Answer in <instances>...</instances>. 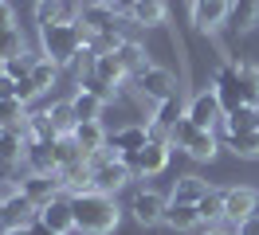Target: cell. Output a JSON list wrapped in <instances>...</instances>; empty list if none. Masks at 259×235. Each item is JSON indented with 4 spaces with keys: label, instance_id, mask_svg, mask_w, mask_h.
<instances>
[{
    "label": "cell",
    "instance_id": "6da1fadb",
    "mask_svg": "<svg viewBox=\"0 0 259 235\" xmlns=\"http://www.w3.org/2000/svg\"><path fill=\"white\" fill-rule=\"evenodd\" d=\"M71 208H75V231H82V235H110L118 227V219H122L114 196L95 192V188L71 192Z\"/></svg>",
    "mask_w": 259,
    "mask_h": 235
},
{
    "label": "cell",
    "instance_id": "7a4b0ae2",
    "mask_svg": "<svg viewBox=\"0 0 259 235\" xmlns=\"http://www.w3.org/2000/svg\"><path fill=\"white\" fill-rule=\"evenodd\" d=\"M212 90L220 94L224 110H240V106H259V71L255 67H236V63H224L216 71V82Z\"/></svg>",
    "mask_w": 259,
    "mask_h": 235
},
{
    "label": "cell",
    "instance_id": "3957f363",
    "mask_svg": "<svg viewBox=\"0 0 259 235\" xmlns=\"http://www.w3.org/2000/svg\"><path fill=\"white\" fill-rule=\"evenodd\" d=\"M87 39H91V31L82 28V24H48V28H39V51H44L55 67L75 63L82 55Z\"/></svg>",
    "mask_w": 259,
    "mask_h": 235
},
{
    "label": "cell",
    "instance_id": "277c9868",
    "mask_svg": "<svg viewBox=\"0 0 259 235\" xmlns=\"http://www.w3.org/2000/svg\"><path fill=\"white\" fill-rule=\"evenodd\" d=\"M169 141H173V149H185L193 161H212V157H216V149H220L216 133H212V129L193 125L189 118H181V122L169 129Z\"/></svg>",
    "mask_w": 259,
    "mask_h": 235
},
{
    "label": "cell",
    "instance_id": "5b68a950",
    "mask_svg": "<svg viewBox=\"0 0 259 235\" xmlns=\"http://www.w3.org/2000/svg\"><path fill=\"white\" fill-rule=\"evenodd\" d=\"M91 169H95L91 172V188H95V192H106V196H114L118 188H126L130 180H134L130 165L122 161V157H110L106 149L91 157Z\"/></svg>",
    "mask_w": 259,
    "mask_h": 235
},
{
    "label": "cell",
    "instance_id": "8992f818",
    "mask_svg": "<svg viewBox=\"0 0 259 235\" xmlns=\"http://www.w3.org/2000/svg\"><path fill=\"white\" fill-rule=\"evenodd\" d=\"M169 157H173V141H165V137H153V141H146L142 149L126 153L122 161L130 165L134 180H138V176H157V172H165Z\"/></svg>",
    "mask_w": 259,
    "mask_h": 235
},
{
    "label": "cell",
    "instance_id": "52a82bcc",
    "mask_svg": "<svg viewBox=\"0 0 259 235\" xmlns=\"http://www.w3.org/2000/svg\"><path fill=\"white\" fill-rule=\"evenodd\" d=\"M224 102H220V94L212 90H196L193 98H189V110H185V118H189V122L193 125H200V129H216V125L224 122Z\"/></svg>",
    "mask_w": 259,
    "mask_h": 235
},
{
    "label": "cell",
    "instance_id": "ba28073f",
    "mask_svg": "<svg viewBox=\"0 0 259 235\" xmlns=\"http://www.w3.org/2000/svg\"><path fill=\"white\" fill-rule=\"evenodd\" d=\"M232 4L236 0H193L189 4V20L196 31H216L220 24L232 20Z\"/></svg>",
    "mask_w": 259,
    "mask_h": 235
},
{
    "label": "cell",
    "instance_id": "9c48e42d",
    "mask_svg": "<svg viewBox=\"0 0 259 235\" xmlns=\"http://www.w3.org/2000/svg\"><path fill=\"white\" fill-rule=\"evenodd\" d=\"M134 82H138L142 98H149L153 106H157V102H165V98H173V94L181 90L177 78H173V71H165V67H149V71H142Z\"/></svg>",
    "mask_w": 259,
    "mask_h": 235
},
{
    "label": "cell",
    "instance_id": "30bf717a",
    "mask_svg": "<svg viewBox=\"0 0 259 235\" xmlns=\"http://www.w3.org/2000/svg\"><path fill=\"white\" fill-rule=\"evenodd\" d=\"M35 219H39V204H35L24 188H16V192L4 196V227H32Z\"/></svg>",
    "mask_w": 259,
    "mask_h": 235
},
{
    "label": "cell",
    "instance_id": "8fae6325",
    "mask_svg": "<svg viewBox=\"0 0 259 235\" xmlns=\"http://www.w3.org/2000/svg\"><path fill=\"white\" fill-rule=\"evenodd\" d=\"M165 208H169V200H165L161 192H153V188H138V192H134V200H130V212H134V219H138L142 227L161 223V219H165Z\"/></svg>",
    "mask_w": 259,
    "mask_h": 235
},
{
    "label": "cell",
    "instance_id": "7c38bea8",
    "mask_svg": "<svg viewBox=\"0 0 259 235\" xmlns=\"http://www.w3.org/2000/svg\"><path fill=\"white\" fill-rule=\"evenodd\" d=\"M79 24L91 31V35H110V31H118V8H114V4H102V0H91V4H82Z\"/></svg>",
    "mask_w": 259,
    "mask_h": 235
},
{
    "label": "cell",
    "instance_id": "4fadbf2b",
    "mask_svg": "<svg viewBox=\"0 0 259 235\" xmlns=\"http://www.w3.org/2000/svg\"><path fill=\"white\" fill-rule=\"evenodd\" d=\"M146 141H153V129H149V125H122V129H114L110 137H106V153L126 157V153H134V149H142Z\"/></svg>",
    "mask_w": 259,
    "mask_h": 235
},
{
    "label": "cell",
    "instance_id": "5bb4252c",
    "mask_svg": "<svg viewBox=\"0 0 259 235\" xmlns=\"http://www.w3.org/2000/svg\"><path fill=\"white\" fill-rule=\"evenodd\" d=\"M24 169L28 172H44V176H59L55 137L51 141H28V145H24Z\"/></svg>",
    "mask_w": 259,
    "mask_h": 235
},
{
    "label": "cell",
    "instance_id": "9a60e30c",
    "mask_svg": "<svg viewBox=\"0 0 259 235\" xmlns=\"http://www.w3.org/2000/svg\"><path fill=\"white\" fill-rule=\"evenodd\" d=\"M185 110H189V102L181 98V90L173 94V98H165V102H157L153 106V122H149V129H153V137H165L169 141V129L185 118Z\"/></svg>",
    "mask_w": 259,
    "mask_h": 235
},
{
    "label": "cell",
    "instance_id": "2e32d148",
    "mask_svg": "<svg viewBox=\"0 0 259 235\" xmlns=\"http://www.w3.org/2000/svg\"><path fill=\"white\" fill-rule=\"evenodd\" d=\"M220 192H224V219L240 223V219L255 216V204H259V192H255V188L236 184V188H220Z\"/></svg>",
    "mask_w": 259,
    "mask_h": 235
},
{
    "label": "cell",
    "instance_id": "e0dca14e",
    "mask_svg": "<svg viewBox=\"0 0 259 235\" xmlns=\"http://www.w3.org/2000/svg\"><path fill=\"white\" fill-rule=\"evenodd\" d=\"M39 219H44L48 227H55V231L71 235V231H75V208H71V192H59L55 200H48L44 208H39Z\"/></svg>",
    "mask_w": 259,
    "mask_h": 235
},
{
    "label": "cell",
    "instance_id": "ac0fdd59",
    "mask_svg": "<svg viewBox=\"0 0 259 235\" xmlns=\"http://www.w3.org/2000/svg\"><path fill=\"white\" fill-rule=\"evenodd\" d=\"M91 82H102V86H122V78H126V71H122V63H118V55L114 51H95V63H91Z\"/></svg>",
    "mask_w": 259,
    "mask_h": 235
},
{
    "label": "cell",
    "instance_id": "d6986e66",
    "mask_svg": "<svg viewBox=\"0 0 259 235\" xmlns=\"http://www.w3.org/2000/svg\"><path fill=\"white\" fill-rule=\"evenodd\" d=\"M130 24H138V28H161L165 16H169V4L165 0H130Z\"/></svg>",
    "mask_w": 259,
    "mask_h": 235
},
{
    "label": "cell",
    "instance_id": "ffe728a7",
    "mask_svg": "<svg viewBox=\"0 0 259 235\" xmlns=\"http://www.w3.org/2000/svg\"><path fill=\"white\" fill-rule=\"evenodd\" d=\"M20 188H24V192H28V196H32V200L39 204V208H44L48 200H55L59 192H67L59 176H44V172H28V176L20 180Z\"/></svg>",
    "mask_w": 259,
    "mask_h": 235
},
{
    "label": "cell",
    "instance_id": "44dd1931",
    "mask_svg": "<svg viewBox=\"0 0 259 235\" xmlns=\"http://www.w3.org/2000/svg\"><path fill=\"white\" fill-rule=\"evenodd\" d=\"M114 55H118V63H122V71H126V78H138L142 71H149L153 63H149L146 47L134 43V39H122V43L114 47Z\"/></svg>",
    "mask_w": 259,
    "mask_h": 235
},
{
    "label": "cell",
    "instance_id": "7402d4cb",
    "mask_svg": "<svg viewBox=\"0 0 259 235\" xmlns=\"http://www.w3.org/2000/svg\"><path fill=\"white\" fill-rule=\"evenodd\" d=\"M71 137H75V145H79L87 157H95V153H102V149H106V137H110V133L102 129V122H79Z\"/></svg>",
    "mask_w": 259,
    "mask_h": 235
},
{
    "label": "cell",
    "instance_id": "603a6c76",
    "mask_svg": "<svg viewBox=\"0 0 259 235\" xmlns=\"http://www.w3.org/2000/svg\"><path fill=\"white\" fill-rule=\"evenodd\" d=\"M71 106H75V118H79V122H102V106H106V98L95 94L91 86H79L75 98H71Z\"/></svg>",
    "mask_w": 259,
    "mask_h": 235
},
{
    "label": "cell",
    "instance_id": "cb8c5ba5",
    "mask_svg": "<svg viewBox=\"0 0 259 235\" xmlns=\"http://www.w3.org/2000/svg\"><path fill=\"white\" fill-rule=\"evenodd\" d=\"M161 223L173 227V231H193V227H200V212H196V204H173L169 200Z\"/></svg>",
    "mask_w": 259,
    "mask_h": 235
},
{
    "label": "cell",
    "instance_id": "d4e9b609",
    "mask_svg": "<svg viewBox=\"0 0 259 235\" xmlns=\"http://www.w3.org/2000/svg\"><path fill=\"white\" fill-rule=\"evenodd\" d=\"M48 122H51V129H55V137H71V133H75L79 118H75L71 98H67V102H51L48 106Z\"/></svg>",
    "mask_w": 259,
    "mask_h": 235
},
{
    "label": "cell",
    "instance_id": "484cf974",
    "mask_svg": "<svg viewBox=\"0 0 259 235\" xmlns=\"http://www.w3.org/2000/svg\"><path fill=\"white\" fill-rule=\"evenodd\" d=\"M208 196V180H200V176H181L177 184H173V204H200Z\"/></svg>",
    "mask_w": 259,
    "mask_h": 235
},
{
    "label": "cell",
    "instance_id": "4316f807",
    "mask_svg": "<svg viewBox=\"0 0 259 235\" xmlns=\"http://www.w3.org/2000/svg\"><path fill=\"white\" fill-rule=\"evenodd\" d=\"M224 133L228 137H240V133H251L255 129V106H240V110H228L224 114Z\"/></svg>",
    "mask_w": 259,
    "mask_h": 235
},
{
    "label": "cell",
    "instance_id": "83f0119b",
    "mask_svg": "<svg viewBox=\"0 0 259 235\" xmlns=\"http://www.w3.org/2000/svg\"><path fill=\"white\" fill-rule=\"evenodd\" d=\"M24 137L28 141H51L55 137V129L48 122V110H28V118H24Z\"/></svg>",
    "mask_w": 259,
    "mask_h": 235
},
{
    "label": "cell",
    "instance_id": "f1b7e54d",
    "mask_svg": "<svg viewBox=\"0 0 259 235\" xmlns=\"http://www.w3.org/2000/svg\"><path fill=\"white\" fill-rule=\"evenodd\" d=\"M196 212H200V223L216 227V223L224 219V192H220V188H208V196L196 204Z\"/></svg>",
    "mask_w": 259,
    "mask_h": 235
},
{
    "label": "cell",
    "instance_id": "f546056e",
    "mask_svg": "<svg viewBox=\"0 0 259 235\" xmlns=\"http://www.w3.org/2000/svg\"><path fill=\"white\" fill-rule=\"evenodd\" d=\"M255 24H259V0H236L232 4V28L251 31Z\"/></svg>",
    "mask_w": 259,
    "mask_h": 235
},
{
    "label": "cell",
    "instance_id": "4dcf8cb0",
    "mask_svg": "<svg viewBox=\"0 0 259 235\" xmlns=\"http://www.w3.org/2000/svg\"><path fill=\"white\" fill-rule=\"evenodd\" d=\"M39 55H44V51H39ZM39 55H32V51H20V55H12V59H4V75L8 78H28L32 75V67L35 63H39Z\"/></svg>",
    "mask_w": 259,
    "mask_h": 235
},
{
    "label": "cell",
    "instance_id": "1f68e13d",
    "mask_svg": "<svg viewBox=\"0 0 259 235\" xmlns=\"http://www.w3.org/2000/svg\"><path fill=\"white\" fill-rule=\"evenodd\" d=\"M55 161H59V172H63V169H71V165L87 161V153L75 145V137H55Z\"/></svg>",
    "mask_w": 259,
    "mask_h": 235
},
{
    "label": "cell",
    "instance_id": "d6a6232c",
    "mask_svg": "<svg viewBox=\"0 0 259 235\" xmlns=\"http://www.w3.org/2000/svg\"><path fill=\"white\" fill-rule=\"evenodd\" d=\"M20 51H28V43H24V31H20V28L0 31V63L12 59V55H20Z\"/></svg>",
    "mask_w": 259,
    "mask_h": 235
},
{
    "label": "cell",
    "instance_id": "836d02e7",
    "mask_svg": "<svg viewBox=\"0 0 259 235\" xmlns=\"http://www.w3.org/2000/svg\"><path fill=\"white\" fill-rule=\"evenodd\" d=\"M228 145H232V153H236V157L255 161V157H259V129H251V133H240V137H228Z\"/></svg>",
    "mask_w": 259,
    "mask_h": 235
},
{
    "label": "cell",
    "instance_id": "e575fe53",
    "mask_svg": "<svg viewBox=\"0 0 259 235\" xmlns=\"http://www.w3.org/2000/svg\"><path fill=\"white\" fill-rule=\"evenodd\" d=\"M59 16H63V0H35V28L59 24Z\"/></svg>",
    "mask_w": 259,
    "mask_h": 235
},
{
    "label": "cell",
    "instance_id": "d590c367",
    "mask_svg": "<svg viewBox=\"0 0 259 235\" xmlns=\"http://www.w3.org/2000/svg\"><path fill=\"white\" fill-rule=\"evenodd\" d=\"M55 78H59V67H55V63H51L48 55H39V63L32 67V82L39 86V90H48V86L55 82Z\"/></svg>",
    "mask_w": 259,
    "mask_h": 235
},
{
    "label": "cell",
    "instance_id": "8d00e7d4",
    "mask_svg": "<svg viewBox=\"0 0 259 235\" xmlns=\"http://www.w3.org/2000/svg\"><path fill=\"white\" fill-rule=\"evenodd\" d=\"M24 176H20V161L12 157H0V184H20Z\"/></svg>",
    "mask_w": 259,
    "mask_h": 235
},
{
    "label": "cell",
    "instance_id": "74e56055",
    "mask_svg": "<svg viewBox=\"0 0 259 235\" xmlns=\"http://www.w3.org/2000/svg\"><path fill=\"white\" fill-rule=\"evenodd\" d=\"M8 28H16V8L8 0H0V31H8Z\"/></svg>",
    "mask_w": 259,
    "mask_h": 235
},
{
    "label": "cell",
    "instance_id": "f35d334b",
    "mask_svg": "<svg viewBox=\"0 0 259 235\" xmlns=\"http://www.w3.org/2000/svg\"><path fill=\"white\" fill-rule=\"evenodd\" d=\"M236 235H259V216H247L236 223Z\"/></svg>",
    "mask_w": 259,
    "mask_h": 235
},
{
    "label": "cell",
    "instance_id": "ab89813d",
    "mask_svg": "<svg viewBox=\"0 0 259 235\" xmlns=\"http://www.w3.org/2000/svg\"><path fill=\"white\" fill-rule=\"evenodd\" d=\"M4 98H16V78H8V75H0V102Z\"/></svg>",
    "mask_w": 259,
    "mask_h": 235
},
{
    "label": "cell",
    "instance_id": "60d3db41",
    "mask_svg": "<svg viewBox=\"0 0 259 235\" xmlns=\"http://www.w3.org/2000/svg\"><path fill=\"white\" fill-rule=\"evenodd\" d=\"M28 231H32V235H63V231H55V227H48L44 219H35L32 227H28Z\"/></svg>",
    "mask_w": 259,
    "mask_h": 235
},
{
    "label": "cell",
    "instance_id": "b9f144b4",
    "mask_svg": "<svg viewBox=\"0 0 259 235\" xmlns=\"http://www.w3.org/2000/svg\"><path fill=\"white\" fill-rule=\"evenodd\" d=\"M4 235H32L28 227H4Z\"/></svg>",
    "mask_w": 259,
    "mask_h": 235
},
{
    "label": "cell",
    "instance_id": "7bdbcfd3",
    "mask_svg": "<svg viewBox=\"0 0 259 235\" xmlns=\"http://www.w3.org/2000/svg\"><path fill=\"white\" fill-rule=\"evenodd\" d=\"M204 235H228V231H216V227H208V231H204Z\"/></svg>",
    "mask_w": 259,
    "mask_h": 235
},
{
    "label": "cell",
    "instance_id": "ee69618b",
    "mask_svg": "<svg viewBox=\"0 0 259 235\" xmlns=\"http://www.w3.org/2000/svg\"><path fill=\"white\" fill-rule=\"evenodd\" d=\"M0 223H4V196H0Z\"/></svg>",
    "mask_w": 259,
    "mask_h": 235
},
{
    "label": "cell",
    "instance_id": "f6af8a7d",
    "mask_svg": "<svg viewBox=\"0 0 259 235\" xmlns=\"http://www.w3.org/2000/svg\"><path fill=\"white\" fill-rule=\"evenodd\" d=\"M255 129H259V106H255Z\"/></svg>",
    "mask_w": 259,
    "mask_h": 235
},
{
    "label": "cell",
    "instance_id": "bcb514c9",
    "mask_svg": "<svg viewBox=\"0 0 259 235\" xmlns=\"http://www.w3.org/2000/svg\"><path fill=\"white\" fill-rule=\"evenodd\" d=\"M102 4H114V8H118V0H102Z\"/></svg>",
    "mask_w": 259,
    "mask_h": 235
},
{
    "label": "cell",
    "instance_id": "7dc6e473",
    "mask_svg": "<svg viewBox=\"0 0 259 235\" xmlns=\"http://www.w3.org/2000/svg\"><path fill=\"white\" fill-rule=\"evenodd\" d=\"M0 157H4V137H0Z\"/></svg>",
    "mask_w": 259,
    "mask_h": 235
},
{
    "label": "cell",
    "instance_id": "c3c4849f",
    "mask_svg": "<svg viewBox=\"0 0 259 235\" xmlns=\"http://www.w3.org/2000/svg\"><path fill=\"white\" fill-rule=\"evenodd\" d=\"M0 75H4V63H0Z\"/></svg>",
    "mask_w": 259,
    "mask_h": 235
},
{
    "label": "cell",
    "instance_id": "681fc988",
    "mask_svg": "<svg viewBox=\"0 0 259 235\" xmlns=\"http://www.w3.org/2000/svg\"><path fill=\"white\" fill-rule=\"evenodd\" d=\"M255 216H259V204H255Z\"/></svg>",
    "mask_w": 259,
    "mask_h": 235
}]
</instances>
